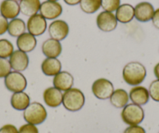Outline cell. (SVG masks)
Instances as JSON below:
<instances>
[{
	"label": "cell",
	"instance_id": "obj_37",
	"mask_svg": "<svg viewBox=\"0 0 159 133\" xmlns=\"http://www.w3.org/2000/svg\"><path fill=\"white\" fill-rule=\"evenodd\" d=\"M47 1H52V2H58L59 0H47Z\"/></svg>",
	"mask_w": 159,
	"mask_h": 133
},
{
	"label": "cell",
	"instance_id": "obj_36",
	"mask_svg": "<svg viewBox=\"0 0 159 133\" xmlns=\"http://www.w3.org/2000/svg\"><path fill=\"white\" fill-rule=\"evenodd\" d=\"M154 74L157 79H159V62H157L154 68Z\"/></svg>",
	"mask_w": 159,
	"mask_h": 133
},
{
	"label": "cell",
	"instance_id": "obj_27",
	"mask_svg": "<svg viewBox=\"0 0 159 133\" xmlns=\"http://www.w3.org/2000/svg\"><path fill=\"white\" fill-rule=\"evenodd\" d=\"M121 0H102V7L104 11L113 13L120 7Z\"/></svg>",
	"mask_w": 159,
	"mask_h": 133
},
{
	"label": "cell",
	"instance_id": "obj_20",
	"mask_svg": "<svg viewBox=\"0 0 159 133\" xmlns=\"http://www.w3.org/2000/svg\"><path fill=\"white\" fill-rule=\"evenodd\" d=\"M10 104L13 109L16 111H24L30 104V98L25 92L13 93L10 98Z\"/></svg>",
	"mask_w": 159,
	"mask_h": 133
},
{
	"label": "cell",
	"instance_id": "obj_38",
	"mask_svg": "<svg viewBox=\"0 0 159 133\" xmlns=\"http://www.w3.org/2000/svg\"><path fill=\"white\" fill-rule=\"evenodd\" d=\"M14 1H16V2H20L21 0H14Z\"/></svg>",
	"mask_w": 159,
	"mask_h": 133
},
{
	"label": "cell",
	"instance_id": "obj_24",
	"mask_svg": "<svg viewBox=\"0 0 159 133\" xmlns=\"http://www.w3.org/2000/svg\"><path fill=\"white\" fill-rule=\"evenodd\" d=\"M26 30H27V25L22 19L15 18L9 22L7 32L13 38H18L25 33Z\"/></svg>",
	"mask_w": 159,
	"mask_h": 133
},
{
	"label": "cell",
	"instance_id": "obj_23",
	"mask_svg": "<svg viewBox=\"0 0 159 133\" xmlns=\"http://www.w3.org/2000/svg\"><path fill=\"white\" fill-rule=\"evenodd\" d=\"M19 4L20 13L30 17L38 13L42 2L40 0H21Z\"/></svg>",
	"mask_w": 159,
	"mask_h": 133
},
{
	"label": "cell",
	"instance_id": "obj_8",
	"mask_svg": "<svg viewBox=\"0 0 159 133\" xmlns=\"http://www.w3.org/2000/svg\"><path fill=\"white\" fill-rule=\"evenodd\" d=\"M70 33L68 24L62 20H56L48 26V33L50 38L61 41L67 38Z\"/></svg>",
	"mask_w": 159,
	"mask_h": 133
},
{
	"label": "cell",
	"instance_id": "obj_9",
	"mask_svg": "<svg viewBox=\"0 0 159 133\" xmlns=\"http://www.w3.org/2000/svg\"><path fill=\"white\" fill-rule=\"evenodd\" d=\"M27 29L28 33L34 37L41 36L47 29V21L40 13L30 16L27 23Z\"/></svg>",
	"mask_w": 159,
	"mask_h": 133
},
{
	"label": "cell",
	"instance_id": "obj_11",
	"mask_svg": "<svg viewBox=\"0 0 159 133\" xmlns=\"http://www.w3.org/2000/svg\"><path fill=\"white\" fill-rule=\"evenodd\" d=\"M154 8L148 2H141L134 7V17L140 22L145 23L152 20Z\"/></svg>",
	"mask_w": 159,
	"mask_h": 133
},
{
	"label": "cell",
	"instance_id": "obj_10",
	"mask_svg": "<svg viewBox=\"0 0 159 133\" xmlns=\"http://www.w3.org/2000/svg\"><path fill=\"white\" fill-rule=\"evenodd\" d=\"M40 14L42 15L45 20L57 19L62 13V7L59 2H52V1H45L42 3L40 7Z\"/></svg>",
	"mask_w": 159,
	"mask_h": 133
},
{
	"label": "cell",
	"instance_id": "obj_4",
	"mask_svg": "<svg viewBox=\"0 0 159 133\" xmlns=\"http://www.w3.org/2000/svg\"><path fill=\"white\" fill-rule=\"evenodd\" d=\"M144 111L141 106L135 104H128L121 112V118L125 124L129 125H138L144 119Z\"/></svg>",
	"mask_w": 159,
	"mask_h": 133
},
{
	"label": "cell",
	"instance_id": "obj_26",
	"mask_svg": "<svg viewBox=\"0 0 159 133\" xmlns=\"http://www.w3.org/2000/svg\"><path fill=\"white\" fill-rule=\"evenodd\" d=\"M14 51V47L11 41L7 39H0V58L8 59Z\"/></svg>",
	"mask_w": 159,
	"mask_h": 133
},
{
	"label": "cell",
	"instance_id": "obj_18",
	"mask_svg": "<svg viewBox=\"0 0 159 133\" xmlns=\"http://www.w3.org/2000/svg\"><path fill=\"white\" fill-rule=\"evenodd\" d=\"M36 37L30 33H24L16 39V46L18 50L25 53L31 52L37 46Z\"/></svg>",
	"mask_w": 159,
	"mask_h": 133
},
{
	"label": "cell",
	"instance_id": "obj_17",
	"mask_svg": "<svg viewBox=\"0 0 159 133\" xmlns=\"http://www.w3.org/2000/svg\"><path fill=\"white\" fill-rule=\"evenodd\" d=\"M42 51L46 58L57 59L62 53V44L60 41L49 38L43 42L42 45Z\"/></svg>",
	"mask_w": 159,
	"mask_h": 133
},
{
	"label": "cell",
	"instance_id": "obj_31",
	"mask_svg": "<svg viewBox=\"0 0 159 133\" xmlns=\"http://www.w3.org/2000/svg\"><path fill=\"white\" fill-rule=\"evenodd\" d=\"M123 133H146L144 128L140 125H129L124 130Z\"/></svg>",
	"mask_w": 159,
	"mask_h": 133
},
{
	"label": "cell",
	"instance_id": "obj_6",
	"mask_svg": "<svg viewBox=\"0 0 159 133\" xmlns=\"http://www.w3.org/2000/svg\"><path fill=\"white\" fill-rule=\"evenodd\" d=\"M91 91L94 97L98 99L107 100L110 98L115 90L114 86L111 81L105 78H100L93 82Z\"/></svg>",
	"mask_w": 159,
	"mask_h": 133
},
{
	"label": "cell",
	"instance_id": "obj_35",
	"mask_svg": "<svg viewBox=\"0 0 159 133\" xmlns=\"http://www.w3.org/2000/svg\"><path fill=\"white\" fill-rule=\"evenodd\" d=\"M63 1L69 6H76L79 4L81 0H63Z\"/></svg>",
	"mask_w": 159,
	"mask_h": 133
},
{
	"label": "cell",
	"instance_id": "obj_21",
	"mask_svg": "<svg viewBox=\"0 0 159 133\" xmlns=\"http://www.w3.org/2000/svg\"><path fill=\"white\" fill-rule=\"evenodd\" d=\"M116 17L118 22L128 24L134 18V7L130 4H123L116 11Z\"/></svg>",
	"mask_w": 159,
	"mask_h": 133
},
{
	"label": "cell",
	"instance_id": "obj_16",
	"mask_svg": "<svg viewBox=\"0 0 159 133\" xmlns=\"http://www.w3.org/2000/svg\"><path fill=\"white\" fill-rule=\"evenodd\" d=\"M20 13V4L14 0H3L0 4V14L7 20L17 18Z\"/></svg>",
	"mask_w": 159,
	"mask_h": 133
},
{
	"label": "cell",
	"instance_id": "obj_34",
	"mask_svg": "<svg viewBox=\"0 0 159 133\" xmlns=\"http://www.w3.org/2000/svg\"><path fill=\"white\" fill-rule=\"evenodd\" d=\"M151 20H152V24L154 27L159 30V8L154 10V16H153Z\"/></svg>",
	"mask_w": 159,
	"mask_h": 133
},
{
	"label": "cell",
	"instance_id": "obj_30",
	"mask_svg": "<svg viewBox=\"0 0 159 133\" xmlns=\"http://www.w3.org/2000/svg\"><path fill=\"white\" fill-rule=\"evenodd\" d=\"M19 133H39L38 128L36 125H31V124H25L20 126V128L18 129Z\"/></svg>",
	"mask_w": 159,
	"mask_h": 133
},
{
	"label": "cell",
	"instance_id": "obj_32",
	"mask_svg": "<svg viewBox=\"0 0 159 133\" xmlns=\"http://www.w3.org/2000/svg\"><path fill=\"white\" fill-rule=\"evenodd\" d=\"M0 133H19V131L15 125L7 124L0 128Z\"/></svg>",
	"mask_w": 159,
	"mask_h": 133
},
{
	"label": "cell",
	"instance_id": "obj_28",
	"mask_svg": "<svg viewBox=\"0 0 159 133\" xmlns=\"http://www.w3.org/2000/svg\"><path fill=\"white\" fill-rule=\"evenodd\" d=\"M150 97L156 102H159V79H155L151 82L148 88Z\"/></svg>",
	"mask_w": 159,
	"mask_h": 133
},
{
	"label": "cell",
	"instance_id": "obj_25",
	"mask_svg": "<svg viewBox=\"0 0 159 133\" xmlns=\"http://www.w3.org/2000/svg\"><path fill=\"white\" fill-rule=\"evenodd\" d=\"M80 7L84 13L92 14L96 13L102 7V0H81Z\"/></svg>",
	"mask_w": 159,
	"mask_h": 133
},
{
	"label": "cell",
	"instance_id": "obj_13",
	"mask_svg": "<svg viewBox=\"0 0 159 133\" xmlns=\"http://www.w3.org/2000/svg\"><path fill=\"white\" fill-rule=\"evenodd\" d=\"M53 86L60 91H69L73 88L74 84L73 76L66 71H61L56 76L53 77Z\"/></svg>",
	"mask_w": 159,
	"mask_h": 133
},
{
	"label": "cell",
	"instance_id": "obj_39",
	"mask_svg": "<svg viewBox=\"0 0 159 133\" xmlns=\"http://www.w3.org/2000/svg\"><path fill=\"white\" fill-rule=\"evenodd\" d=\"M158 133H159V132H158Z\"/></svg>",
	"mask_w": 159,
	"mask_h": 133
},
{
	"label": "cell",
	"instance_id": "obj_12",
	"mask_svg": "<svg viewBox=\"0 0 159 133\" xmlns=\"http://www.w3.org/2000/svg\"><path fill=\"white\" fill-rule=\"evenodd\" d=\"M9 59L12 69L16 72L21 73L27 69L29 65V57L27 54L20 50L13 51Z\"/></svg>",
	"mask_w": 159,
	"mask_h": 133
},
{
	"label": "cell",
	"instance_id": "obj_19",
	"mask_svg": "<svg viewBox=\"0 0 159 133\" xmlns=\"http://www.w3.org/2000/svg\"><path fill=\"white\" fill-rule=\"evenodd\" d=\"M42 71L45 76H53L59 73L62 70V63L58 59L55 58H46L42 62L41 65Z\"/></svg>",
	"mask_w": 159,
	"mask_h": 133
},
{
	"label": "cell",
	"instance_id": "obj_3",
	"mask_svg": "<svg viewBox=\"0 0 159 133\" xmlns=\"http://www.w3.org/2000/svg\"><path fill=\"white\" fill-rule=\"evenodd\" d=\"M23 116L27 123L38 125L46 120L48 113L42 104L39 102H33L24 110Z\"/></svg>",
	"mask_w": 159,
	"mask_h": 133
},
{
	"label": "cell",
	"instance_id": "obj_15",
	"mask_svg": "<svg viewBox=\"0 0 159 133\" xmlns=\"http://www.w3.org/2000/svg\"><path fill=\"white\" fill-rule=\"evenodd\" d=\"M62 91L56 87H48L43 93L44 102L49 108H58L62 104Z\"/></svg>",
	"mask_w": 159,
	"mask_h": 133
},
{
	"label": "cell",
	"instance_id": "obj_1",
	"mask_svg": "<svg viewBox=\"0 0 159 133\" xmlns=\"http://www.w3.org/2000/svg\"><path fill=\"white\" fill-rule=\"evenodd\" d=\"M147 70L144 65L139 62H130L126 64L123 69V80L128 85L139 86L144 81Z\"/></svg>",
	"mask_w": 159,
	"mask_h": 133
},
{
	"label": "cell",
	"instance_id": "obj_5",
	"mask_svg": "<svg viewBox=\"0 0 159 133\" xmlns=\"http://www.w3.org/2000/svg\"><path fill=\"white\" fill-rule=\"evenodd\" d=\"M6 88L12 93L23 92L27 88V82L25 76L20 72L13 71L4 79Z\"/></svg>",
	"mask_w": 159,
	"mask_h": 133
},
{
	"label": "cell",
	"instance_id": "obj_14",
	"mask_svg": "<svg viewBox=\"0 0 159 133\" xmlns=\"http://www.w3.org/2000/svg\"><path fill=\"white\" fill-rule=\"evenodd\" d=\"M129 100L133 104L143 106L147 104L150 100V95L148 90L142 86H135L132 87L129 93Z\"/></svg>",
	"mask_w": 159,
	"mask_h": 133
},
{
	"label": "cell",
	"instance_id": "obj_29",
	"mask_svg": "<svg viewBox=\"0 0 159 133\" xmlns=\"http://www.w3.org/2000/svg\"><path fill=\"white\" fill-rule=\"evenodd\" d=\"M11 65L7 59L0 58V78H5L11 73Z\"/></svg>",
	"mask_w": 159,
	"mask_h": 133
},
{
	"label": "cell",
	"instance_id": "obj_33",
	"mask_svg": "<svg viewBox=\"0 0 159 133\" xmlns=\"http://www.w3.org/2000/svg\"><path fill=\"white\" fill-rule=\"evenodd\" d=\"M8 20L0 14V35H3L4 33H7L8 30Z\"/></svg>",
	"mask_w": 159,
	"mask_h": 133
},
{
	"label": "cell",
	"instance_id": "obj_22",
	"mask_svg": "<svg viewBox=\"0 0 159 133\" xmlns=\"http://www.w3.org/2000/svg\"><path fill=\"white\" fill-rule=\"evenodd\" d=\"M109 100L111 104L115 108H123L126 104H128L129 100V94L123 89H117L112 93Z\"/></svg>",
	"mask_w": 159,
	"mask_h": 133
},
{
	"label": "cell",
	"instance_id": "obj_7",
	"mask_svg": "<svg viewBox=\"0 0 159 133\" xmlns=\"http://www.w3.org/2000/svg\"><path fill=\"white\" fill-rule=\"evenodd\" d=\"M96 24L99 30L103 32L113 31L117 27L118 21L116 15L110 12H101L96 18Z\"/></svg>",
	"mask_w": 159,
	"mask_h": 133
},
{
	"label": "cell",
	"instance_id": "obj_2",
	"mask_svg": "<svg viewBox=\"0 0 159 133\" xmlns=\"http://www.w3.org/2000/svg\"><path fill=\"white\" fill-rule=\"evenodd\" d=\"M84 94L80 89L73 87L62 94V104L67 111L76 112L81 110L84 106Z\"/></svg>",
	"mask_w": 159,
	"mask_h": 133
}]
</instances>
